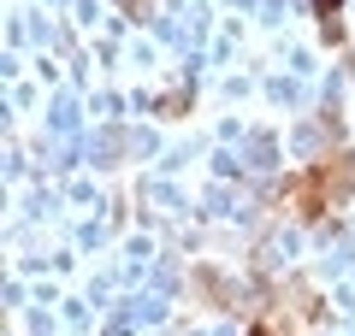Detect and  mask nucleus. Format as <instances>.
I'll return each mask as SVG.
<instances>
[{"instance_id": "nucleus-1", "label": "nucleus", "mask_w": 355, "mask_h": 336, "mask_svg": "<svg viewBox=\"0 0 355 336\" xmlns=\"http://www.w3.org/2000/svg\"><path fill=\"white\" fill-rule=\"evenodd\" d=\"M331 195H338V189H331V171L320 165V171H308L302 183H296V212H302V218H320Z\"/></svg>"}, {"instance_id": "nucleus-2", "label": "nucleus", "mask_w": 355, "mask_h": 336, "mask_svg": "<svg viewBox=\"0 0 355 336\" xmlns=\"http://www.w3.org/2000/svg\"><path fill=\"white\" fill-rule=\"evenodd\" d=\"M314 12H320V24L331 30V41H343V36H338V12H343V0H314Z\"/></svg>"}, {"instance_id": "nucleus-3", "label": "nucleus", "mask_w": 355, "mask_h": 336, "mask_svg": "<svg viewBox=\"0 0 355 336\" xmlns=\"http://www.w3.org/2000/svg\"><path fill=\"white\" fill-rule=\"evenodd\" d=\"M249 336H272V330H266V324H254V330H249Z\"/></svg>"}]
</instances>
